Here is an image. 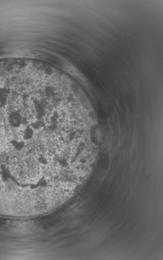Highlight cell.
<instances>
[{"label":"cell","mask_w":163,"mask_h":260,"mask_svg":"<svg viewBox=\"0 0 163 260\" xmlns=\"http://www.w3.org/2000/svg\"><path fill=\"white\" fill-rule=\"evenodd\" d=\"M49 81L40 75L25 79L16 94V109L6 123L9 132L0 127V148L9 147L22 155L14 169L27 183L39 187L49 181L50 164L44 133L56 132L60 114L53 109L62 101Z\"/></svg>","instance_id":"cell-1"}]
</instances>
